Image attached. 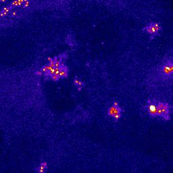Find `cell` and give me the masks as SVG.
Returning a JSON list of instances; mask_svg holds the SVG:
<instances>
[{
  "mask_svg": "<svg viewBox=\"0 0 173 173\" xmlns=\"http://www.w3.org/2000/svg\"><path fill=\"white\" fill-rule=\"evenodd\" d=\"M157 114L158 116L163 118L165 121L170 120V106L168 103L159 102L157 100Z\"/></svg>",
  "mask_w": 173,
  "mask_h": 173,
  "instance_id": "obj_1",
  "label": "cell"
},
{
  "mask_svg": "<svg viewBox=\"0 0 173 173\" xmlns=\"http://www.w3.org/2000/svg\"><path fill=\"white\" fill-rule=\"evenodd\" d=\"M172 62L171 59L162 65L160 70V75L164 79H169L172 78Z\"/></svg>",
  "mask_w": 173,
  "mask_h": 173,
  "instance_id": "obj_3",
  "label": "cell"
},
{
  "mask_svg": "<svg viewBox=\"0 0 173 173\" xmlns=\"http://www.w3.org/2000/svg\"><path fill=\"white\" fill-rule=\"evenodd\" d=\"M162 28L160 24L157 23H151L144 27L143 31L150 35V39H153L154 37L158 36Z\"/></svg>",
  "mask_w": 173,
  "mask_h": 173,
  "instance_id": "obj_2",
  "label": "cell"
},
{
  "mask_svg": "<svg viewBox=\"0 0 173 173\" xmlns=\"http://www.w3.org/2000/svg\"><path fill=\"white\" fill-rule=\"evenodd\" d=\"M118 112H122V110L119 105H113L109 108L108 111V115L110 117H112L115 114Z\"/></svg>",
  "mask_w": 173,
  "mask_h": 173,
  "instance_id": "obj_5",
  "label": "cell"
},
{
  "mask_svg": "<svg viewBox=\"0 0 173 173\" xmlns=\"http://www.w3.org/2000/svg\"><path fill=\"white\" fill-rule=\"evenodd\" d=\"M122 114V112H118V113H116V114H115L112 117V118H113V121H114V122L118 121L119 120V119H120V118H121Z\"/></svg>",
  "mask_w": 173,
  "mask_h": 173,
  "instance_id": "obj_8",
  "label": "cell"
},
{
  "mask_svg": "<svg viewBox=\"0 0 173 173\" xmlns=\"http://www.w3.org/2000/svg\"><path fill=\"white\" fill-rule=\"evenodd\" d=\"M47 168H48V164H47V162H42L41 164L39 167L37 168L36 171L38 172H45V170L47 169Z\"/></svg>",
  "mask_w": 173,
  "mask_h": 173,
  "instance_id": "obj_7",
  "label": "cell"
},
{
  "mask_svg": "<svg viewBox=\"0 0 173 173\" xmlns=\"http://www.w3.org/2000/svg\"><path fill=\"white\" fill-rule=\"evenodd\" d=\"M157 100L156 99H148L146 103V110L147 114L150 117H156L157 114Z\"/></svg>",
  "mask_w": 173,
  "mask_h": 173,
  "instance_id": "obj_4",
  "label": "cell"
},
{
  "mask_svg": "<svg viewBox=\"0 0 173 173\" xmlns=\"http://www.w3.org/2000/svg\"><path fill=\"white\" fill-rule=\"evenodd\" d=\"M74 83L75 85L77 87V89H78V91H79V92H80V91H81V89H83V87L85 86V84H84L83 82L81 81L80 79H78L77 77L74 78Z\"/></svg>",
  "mask_w": 173,
  "mask_h": 173,
  "instance_id": "obj_6",
  "label": "cell"
}]
</instances>
